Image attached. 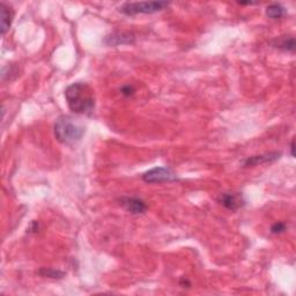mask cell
Masks as SVG:
<instances>
[{
    "label": "cell",
    "instance_id": "11",
    "mask_svg": "<svg viewBox=\"0 0 296 296\" xmlns=\"http://www.w3.org/2000/svg\"><path fill=\"white\" fill-rule=\"evenodd\" d=\"M285 7L280 4H272L266 8V15L273 20L281 19L285 15Z\"/></svg>",
    "mask_w": 296,
    "mask_h": 296
},
{
    "label": "cell",
    "instance_id": "15",
    "mask_svg": "<svg viewBox=\"0 0 296 296\" xmlns=\"http://www.w3.org/2000/svg\"><path fill=\"white\" fill-rule=\"evenodd\" d=\"M290 153H291V156H294V140L291 141V144H290Z\"/></svg>",
    "mask_w": 296,
    "mask_h": 296
},
{
    "label": "cell",
    "instance_id": "7",
    "mask_svg": "<svg viewBox=\"0 0 296 296\" xmlns=\"http://www.w3.org/2000/svg\"><path fill=\"white\" fill-rule=\"evenodd\" d=\"M280 156H281V153H278V152L266 153V154H261V155L251 156V157H248L247 160L244 161V166L252 167V166H258L263 164H271V162L277 161Z\"/></svg>",
    "mask_w": 296,
    "mask_h": 296
},
{
    "label": "cell",
    "instance_id": "9",
    "mask_svg": "<svg viewBox=\"0 0 296 296\" xmlns=\"http://www.w3.org/2000/svg\"><path fill=\"white\" fill-rule=\"evenodd\" d=\"M273 48L284 50V51H290L294 52L295 51V38L293 36H279L271 42Z\"/></svg>",
    "mask_w": 296,
    "mask_h": 296
},
{
    "label": "cell",
    "instance_id": "10",
    "mask_svg": "<svg viewBox=\"0 0 296 296\" xmlns=\"http://www.w3.org/2000/svg\"><path fill=\"white\" fill-rule=\"evenodd\" d=\"M0 10H2V34L5 35L11 27L13 18H14V13H13L11 7H8L4 3L0 4Z\"/></svg>",
    "mask_w": 296,
    "mask_h": 296
},
{
    "label": "cell",
    "instance_id": "13",
    "mask_svg": "<svg viewBox=\"0 0 296 296\" xmlns=\"http://www.w3.org/2000/svg\"><path fill=\"white\" fill-rule=\"evenodd\" d=\"M285 230H286V225L284 224V222H278V224L273 225L271 228L272 234H281V233H284Z\"/></svg>",
    "mask_w": 296,
    "mask_h": 296
},
{
    "label": "cell",
    "instance_id": "1",
    "mask_svg": "<svg viewBox=\"0 0 296 296\" xmlns=\"http://www.w3.org/2000/svg\"><path fill=\"white\" fill-rule=\"evenodd\" d=\"M65 98L68 108L74 114L89 115L95 109V93L88 84L70 85L65 91Z\"/></svg>",
    "mask_w": 296,
    "mask_h": 296
},
{
    "label": "cell",
    "instance_id": "6",
    "mask_svg": "<svg viewBox=\"0 0 296 296\" xmlns=\"http://www.w3.org/2000/svg\"><path fill=\"white\" fill-rule=\"evenodd\" d=\"M218 201L227 209L234 212L243 207L244 204H246L243 197L239 194H221L219 196Z\"/></svg>",
    "mask_w": 296,
    "mask_h": 296
},
{
    "label": "cell",
    "instance_id": "14",
    "mask_svg": "<svg viewBox=\"0 0 296 296\" xmlns=\"http://www.w3.org/2000/svg\"><path fill=\"white\" fill-rule=\"evenodd\" d=\"M122 92H123L124 95H132V93L134 91H133V88L130 87V86H126V87H124L122 89Z\"/></svg>",
    "mask_w": 296,
    "mask_h": 296
},
{
    "label": "cell",
    "instance_id": "12",
    "mask_svg": "<svg viewBox=\"0 0 296 296\" xmlns=\"http://www.w3.org/2000/svg\"><path fill=\"white\" fill-rule=\"evenodd\" d=\"M65 272L59 271V270L50 268V267H42L38 270V276L44 277V278H51V279H63L65 277Z\"/></svg>",
    "mask_w": 296,
    "mask_h": 296
},
{
    "label": "cell",
    "instance_id": "4",
    "mask_svg": "<svg viewBox=\"0 0 296 296\" xmlns=\"http://www.w3.org/2000/svg\"><path fill=\"white\" fill-rule=\"evenodd\" d=\"M143 181L148 184L170 183L178 181V177L168 167H155V168L146 171L143 175Z\"/></svg>",
    "mask_w": 296,
    "mask_h": 296
},
{
    "label": "cell",
    "instance_id": "8",
    "mask_svg": "<svg viewBox=\"0 0 296 296\" xmlns=\"http://www.w3.org/2000/svg\"><path fill=\"white\" fill-rule=\"evenodd\" d=\"M136 37L130 33H115L111 35L105 37V44L116 46V45H123V44H132L134 42Z\"/></svg>",
    "mask_w": 296,
    "mask_h": 296
},
{
    "label": "cell",
    "instance_id": "5",
    "mask_svg": "<svg viewBox=\"0 0 296 296\" xmlns=\"http://www.w3.org/2000/svg\"><path fill=\"white\" fill-rule=\"evenodd\" d=\"M119 204L131 214H143L147 209V205L144 200L134 197H122L119 199Z\"/></svg>",
    "mask_w": 296,
    "mask_h": 296
},
{
    "label": "cell",
    "instance_id": "3",
    "mask_svg": "<svg viewBox=\"0 0 296 296\" xmlns=\"http://www.w3.org/2000/svg\"><path fill=\"white\" fill-rule=\"evenodd\" d=\"M170 5L168 2H140V3H125L118 8L119 12L125 15L137 14H153L166 10Z\"/></svg>",
    "mask_w": 296,
    "mask_h": 296
},
{
    "label": "cell",
    "instance_id": "2",
    "mask_svg": "<svg viewBox=\"0 0 296 296\" xmlns=\"http://www.w3.org/2000/svg\"><path fill=\"white\" fill-rule=\"evenodd\" d=\"M55 137L59 143L71 146L79 143L85 134V126L78 119L68 115L58 117L55 123Z\"/></svg>",
    "mask_w": 296,
    "mask_h": 296
}]
</instances>
